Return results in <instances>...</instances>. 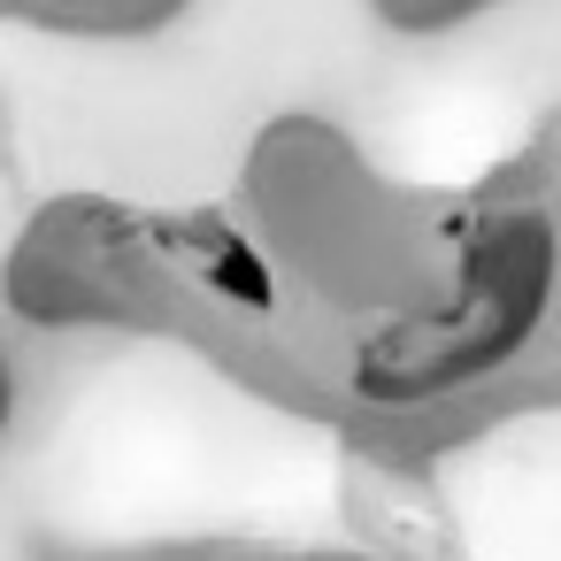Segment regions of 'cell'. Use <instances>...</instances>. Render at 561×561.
<instances>
[{
    "instance_id": "1",
    "label": "cell",
    "mask_w": 561,
    "mask_h": 561,
    "mask_svg": "<svg viewBox=\"0 0 561 561\" xmlns=\"http://www.w3.org/2000/svg\"><path fill=\"white\" fill-rule=\"evenodd\" d=\"M546 293H553V231L546 216H500L469 270H461V293L392 323L385 339L362 346L354 362V385L362 400H385V408H415V400H446L461 385H477L484 369H500L546 316Z\"/></svg>"
},
{
    "instance_id": "2",
    "label": "cell",
    "mask_w": 561,
    "mask_h": 561,
    "mask_svg": "<svg viewBox=\"0 0 561 561\" xmlns=\"http://www.w3.org/2000/svg\"><path fill=\"white\" fill-rule=\"evenodd\" d=\"M178 247L193 254V270H201L208 293H224V300H239V308H277V285H270L262 254H254L239 231H224V224H185Z\"/></svg>"
}]
</instances>
